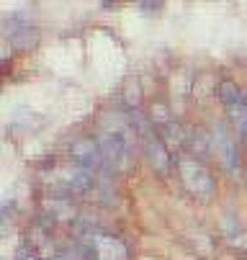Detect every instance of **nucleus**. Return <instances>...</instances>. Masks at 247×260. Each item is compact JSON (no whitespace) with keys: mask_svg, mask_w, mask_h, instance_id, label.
<instances>
[{"mask_svg":"<svg viewBox=\"0 0 247 260\" xmlns=\"http://www.w3.org/2000/svg\"><path fill=\"white\" fill-rule=\"evenodd\" d=\"M219 98H222V103L227 106L229 119H232V121L237 124V129L247 137V101H244L242 90H239L232 80H224V83L219 85Z\"/></svg>","mask_w":247,"mask_h":260,"instance_id":"1","label":"nucleus"},{"mask_svg":"<svg viewBox=\"0 0 247 260\" xmlns=\"http://www.w3.org/2000/svg\"><path fill=\"white\" fill-rule=\"evenodd\" d=\"M85 255L90 260H126V247L121 240L105 235V232H95L88 242H85Z\"/></svg>","mask_w":247,"mask_h":260,"instance_id":"2","label":"nucleus"}]
</instances>
